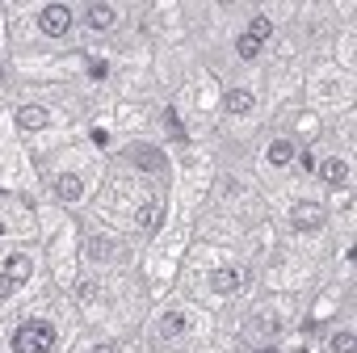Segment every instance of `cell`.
Here are the masks:
<instances>
[{
  "instance_id": "cell-1",
  "label": "cell",
  "mask_w": 357,
  "mask_h": 353,
  "mask_svg": "<svg viewBox=\"0 0 357 353\" xmlns=\"http://www.w3.org/2000/svg\"><path fill=\"white\" fill-rule=\"evenodd\" d=\"M13 349L17 353H50V349H55V324H46V320L21 324L13 332Z\"/></svg>"
},
{
  "instance_id": "cell-2",
  "label": "cell",
  "mask_w": 357,
  "mask_h": 353,
  "mask_svg": "<svg viewBox=\"0 0 357 353\" xmlns=\"http://www.w3.org/2000/svg\"><path fill=\"white\" fill-rule=\"evenodd\" d=\"M38 26H42V34H50V38H64V34L72 30V9H68V5H46V9L38 13Z\"/></svg>"
},
{
  "instance_id": "cell-3",
  "label": "cell",
  "mask_w": 357,
  "mask_h": 353,
  "mask_svg": "<svg viewBox=\"0 0 357 353\" xmlns=\"http://www.w3.org/2000/svg\"><path fill=\"white\" fill-rule=\"evenodd\" d=\"M324 223V207L320 202H298V207L290 211V227L294 231H316Z\"/></svg>"
},
{
  "instance_id": "cell-4",
  "label": "cell",
  "mask_w": 357,
  "mask_h": 353,
  "mask_svg": "<svg viewBox=\"0 0 357 353\" xmlns=\"http://www.w3.org/2000/svg\"><path fill=\"white\" fill-rule=\"evenodd\" d=\"M244 286V274L240 269H215L211 274V290L215 294H231V290H240Z\"/></svg>"
},
{
  "instance_id": "cell-5",
  "label": "cell",
  "mask_w": 357,
  "mask_h": 353,
  "mask_svg": "<svg viewBox=\"0 0 357 353\" xmlns=\"http://www.w3.org/2000/svg\"><path fill=\"white\" fill-rule=\"evenodd\" d=\"M223 106H227V114H248L252 106H257V97H252L248 88H227V97H223Z\"/></svg>"
},
{
  "instance_id": "cell-6",
  "label": "cell",
  "mask_w": 357,
  "mask_h": 353,
  "mask_svg": "<svg viewBox=\"0 0 357 353\" xmlns=\"http://www.w3.org/2000/svg\"><path fill=\"white\" fill-rule=\"evenodd\" d=\"M131 160H135L139 169H147V173H160V169H164V151H160V147H135Z\"/></svg>"
},
{
  "instance_id": "cell-7",
  "label": "cell",
  "mask_w": 357,
  "mask_h": 353,
  "mask_svg": "<svg viewBox=\"0 0 357 353\" xmlns=\"http://www.w3.org/2000/svg\"><path fill=\"white\" fill-rule=\"evenodd\" d=\"M265 160H269L273 169L290 164V160H294V143H290V139H273V143L265 147Z\"/></svg>"
},
{
  "instance_id": "cell-8",
  "label": "cell",
  "mask_w": 357,
  "mask_h": 353,
  "mask_svg": "<svg viewBox=\"0 0 357 353\" xmlns=\"http://www.w3.org/2000/svg\"><path fill=\"white\" fill-rule=\"evenodd\" d=\"M46 122H50V114H46L42 106H21V110H17V126H21V131H38V126H46Z\"/></svg>"
},
{
  "instance_id": "cell-9",
  "label": "cell",
  "mask_w": 357,
  "mask_h": 353,
  "mask_svg": "<svg viewBox=\"0 0 357 353\" xmlns=\"http://www.w3.org/2000/svg\"><path fill=\"white\" fill-rule=\"evenodd\" d=\"M84 21H88V30H110L114 26V9L110 5H88L84 9Z\"/></svg>"
},
{
  "instance_id": "cell-10",
  "label": "cell",
  "mask_w": 357,
  "mask_h": 353,
  "mask_svg": "<svg viewBox=\"0 0 357 353\" xmlns=\"http://www.w3.org/2000/svg\"><path fill=\"white\" fill-rule=\"evenodd\" d=\"M55 193H59L64 202H80V193H84V181H80L76 173H64V177L55 181Z\"/></svg>"
},
{
  "instance_id": "cell-11",
  "label": "cell",
  "mask_w": 357,
  "mask_h": 353,
  "mask_svg": "<svg viewBox=\"0 0 357 353\" xmlns=\"http://www.w3.org/2000/svg\"><path fill=\"white\" fill-rule=\"evenodd\" d=\"M320 173H324V181H328V185H345V181H349V164H345L340 156L324 160V164H320Z\"/></svg>"
},
{
  "instance_id": "cell-12",
  "label": "cell",
  "mask_w": 357,
  "mask_h": 353,
  "mask_svg": "<svg viewBox=\"0 0 357 353\" xmlns=\"http://www.w3.org/2000/svg\"><path fill=\"white\" fill-rule=\"evenodd\" d=\"M30 269H34V261L26 257V252H17V257H9V265H5V278H13L17 286L30 278Z\"/></svg>"
},
{
  "instance_id": "cell-13",
  "label": "cell",
  "mask_w": 357,
  "mask_h": 353,
  "mask_svg": "<svg viewBox=\"0 0 357 353\" xmlns=\"http://www.w3.org/2000/svg\"><path fill=\"white\" fill-rule=\"evenodd\" d=\"M160 215H164V207H160V202H147V207H139L135 223H139V227H156V223H160Z\"/></svg>"
},
{
  "instance_id": "cell-14",
  "label": "cell",
  "mask_w": 357,
  "mask_h": 353,
  "mask_svg": "<svg viewBox=\"0 0 357 353\" xmlns=\"http://www.w3.org/2000/svg\"><path fill=\"white\" fill-rule=\"evenodd\" d=\"M84 252H88L93 261H110V257H114V240H101V236H97V240H88Z\"/></svg>"
},
{
  "instance_id": "cell-15",
  "label": "cell",
  "mask_w": 357,
  "mask_h": 353,
  "mask_svg": "<svg viewBox=\"0 0 357 353\" xmlns=\"http://www.w3.org/2000/svg\"><path fill=\"white\" fill-rule=\"evenodd\" d=\"M235 55H240V59H257V55H261V42L248 38V34H240V38H235Z\"/></svg>"
},
{
  "instance_id": "cell-16",
  "label": "cell",
  "mask_w": 357,
  "mask_h": 353,
  "mask_svg": "<svg viewBox=\"0 0 357 353\" xmlns=\"http://www.w3.org/2000/svg\"><path fill=\"white\" fill-rule=\"evenodd\" d=\"M160 332H164V336H181V332H185V312H168L164 324H160Z\"/></svg>"
},
{
  "instance_id": "cell-17",
  "label": "cell",
  "mask_w": 357,
  "mask_h": 353,
  "mask_svg": "<svg viewBox=\"0 0 357 353\" xmlns=\"http://www.w3.org/2000/svg\"><path fill=\"white\" fill-rule=\"evenodd\" d=\"M269 34H273V21H269V17H252V21H248V38H257V42H265Z\"/></svg>"
},
{
  "instance_id": "cell-18",
  "label": "cell",
  "mask_w": 357,
  "mask_h": 353,
  "mask_svg": "<svg viewBox=\"0 0 357 353\" xmlns=\"http://www.w3.org/2000/svg\"><path fill=\"white\" fill-rule=\"evenodd\" d=\"M353 345H357L353 332H336V336H332V353H353Z\"/></svg>"
},
{
  "instance_id": "cell-19",
  "label": "cell",
  "mask_w": 357,
  "mask_h": 353,
  "mask_svg": "<svg viewBox=\"0 0 357 353\" xmlns=\"http://www.w3.org/2000/svg\"><path fill=\"white\" fill-rule=\"evenodd\" d=\"M164 126H168V135H173V139H185V126H181V114H177V110H168V114H164Z\"/></svg>"
},
{
  "instance_id": "cell-20",
  "label": "cell",
  "mask_w": 357,
  "mask_h": 353,
  "mask_svg": "<svg viewBox=\"0 0 357 353\" xmlns=\"http://www.w3.org/2000/svg\"><path fill=\"white\" fill-rule=\"evenodd\" d=\"M76 298H80V303H97V282H88V278H84V282L76 286Z\"/></svg>"
},
{
  "instance_id": "cell-21",
  "label": "cell",
  "mask_w": 357,
  "mask_h": 353,
  "mask_svg": "<svg viewBox=\"0 0 357 353\" xmlns=\"http://www.w3.org/2000/svg\"><path fill=\"white\" fill-rule=\"evenodd\" d=\"M294 160H298L302 173H311V169H316V156H311V151H294Z\"/></svg>"
},
{
  "instance_id": "cell-22",
  "label": "cell",
  "mask_w": 357,
  "mask_h": 353,
  "mask_svg": "<svg viewBox=\"0 0 357 353\" xmlns=\"http://www.w3.org/2000/svg\"><path fill=\"white\" fill-rule=\"evenodd\" d=\"M13 290H17V282H13V278H5V274H0V298H9Z\"/></svg>"
},
{
  "instance_id": "cell-23",
  "label": "cell",
  "mask_w": 357,
  "mask_h": 353,
  "mask_svg": "<svg viewBox=\"0 0 357 353\" xmlns=\"http://www.w3.org/2000/svg\"><path fill=\"white\" fill-rule=\"evenodd\" d=\"M93 353H114V345H97V349H93Z\"/></svg>"
},
{
  "instance_id": "cell-24",
  "label": "cell",
  "mask_w": 357,
  "mask_h": 353,
  "mask_svg": "<svg viewBox=\"0 0 357 353\" xmlns=\"http://www.w3.org/2000/svg\"><path fill=\"white\" fill-rule=\"evenodd\" d=\"M0 236H5V223H0Z\"/></svg>"
}]
</instances>
